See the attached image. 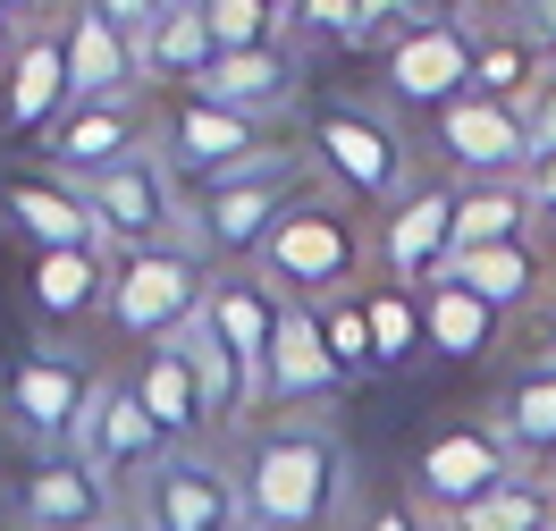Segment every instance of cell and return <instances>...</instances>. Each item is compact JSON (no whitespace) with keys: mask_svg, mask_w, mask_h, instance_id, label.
Masks as SVG:
<instances>
[{"mask_svg":"<svg viewBox=\"0 0 556 531\" xmlns=\"http://www.w3.org/2000/svg\"><path fill=\"white\" fill-rule=\"evenodd\" d=\"M556 76V60L540 51V35L522 26L515 9H472V93L481 102H531Z\"/></svg>","mask_w":556,"mask_h":531,"instance_id":"cell-22","label":"cell"},{"mask_svg":"<svg viewBox=\"0 0 556 531\" xmlns=\"http://www.w3.org/2000/svg\"><path fill=\"white\" fill-rule=\"evenodd\" d=\"M127 389L143 396V414H152V430H161L169 447H211V414H203V389H194V363H186V346L136 354Z\"/></svg>","mask_w":556,"mask_h":531,"instance_id":"cell-27","label":"cell"},{"mask_svg":"<svg viewBox=\"0 0 556 531\" xmlns=\"http://www.w3.org/2000/svg\"><path fill=\"white\" fill-rule=\"evenodd\" d=\"M455 279L481 295L489 313H531L540 295L556 287V262H548V237H522V245H481V253H455Z\"/></svg>","mask_w":556,"mask_h":531,"instance_id":"cell-28","label":"cell"},{"mask_svg":"<svg viewBox=\"0 0 556 531\" xmlns=\"http://www.w3.org/2000/svg\"><path fill=\"white\" fill-rule=\"evenodd\" d=\"M522 186H531V212H540V228H556V152H540Z\"/></svg>","mask_w":556,"mask_h":531,"instance_id":"cell-38","label":"cell"},{"mask_svg":"<svg viewBox=\"0 0 556 531\" xmlns=\"http://www.w3.org/2000/svg\"><path fill=\"white\" fill-rule=\"evenodd\" d=\"M497 329H506V320L489 313L455 270L421 287V346H430V354H447V363H481V354L497 346Z\"/></svg>","mask_w":556,"mask_h":531,"instance_id":"cell-29","label":"cell"},{"mask_svg":"<svg viewBox=\"0 0 556 531\" xmlns=\"http://www.w3.org/2000/svg\"><path fill=\"white\" fill-rule=\"evenodd\" d=\"M194 93L219 110H244V118H262V127H278L287 110H304L313 93H304V51L295 42H278V51H219L203 76H194Z\"/></svg>","mask_w":556,"mask_h":531,"instance_id":"cell-18","label":"cell"},{"mask_svg":"<svg viewBox=\"0 0 556 531\" xmlns=\"http://www.w3.org/2000/svg\"><path fill=\"white\" fill-rule=\"evenodd\" d=\"M522 118H531V152H556V76L522 102Z\"/></svg>","mask_w":556,"mask_h":531,"instance_id":"cell-37","label":"cell"},{"mask_svg":"<svg viewBox=\"0 0 556 531\" xmlns=\"http://www.w3.org/2000/svg\"><path fill=\"white\" fill-rule=\"evenodd\" d=\"M118 531H143V523H118Z\"/></svg>","mask_w":556,"mask_h":531,"instance_id":"cell-41","label":"cell"},{"mask_svg":"<svg viewBox=\"0 0 556 531\" xmlns=\"http://www.w3.org/2000/svg\"><path fill=\"white\" fill-rule=\"evenodd\" d=\"M540 354H556V304H548V329H540Z\"/></svg>","mask_w":556,"mask_h":531,"instance_id":"cell-40","label":"cell"},{"mask_svg":"<svg viewBox=\"0 0 556 531\" xmlns=\"http://www.w3.org/2000/svg\"><path fill=\"white\" fill-rule=\"evenodd\" d=\"M430 152H439V169L455 186H497V177H531V118L515 102H481V93H464L455 110H439L430 127Z\"/></svg>","mask_w":556,"mask_h":531,"instance_id":"cell-13","label":"cell"},{"mask_svg":"<svg viewBox=\"0 0 556 531\" xmlns=\"http://www.w3.org/2000/svg\"><path fill=\"white\" fill-rule=\"evenodd\" d=\"M313 186L320 177H313V161H304V143H287V152H270L262 169L219 177L203 194H186V245L203 253L211 270H253L262 245L278 237V219L295 212Z\"/></svg>","mask_w":556,"mask_h":531,"instance_id":"cell-4","label":"cell"},{"mask_svg":"<svg viewBox=\"0 0 556 531\" xmlns=\"http://www.w3.org/2000/svg\"><path fill=\"white\" fill-rule=\"evenodd\" d=\"M127 523H143V531H253L244 523L237 464L219 456V447H177V456L127 497Z\"/></svg>","mask_w":556,"mask_h":531,"instance_id":"cell-11","label":"cell"},{"mask_svg":"<svg viewBox=\"0 0 556 531\" xmlns=\"http://www.w3.org/2000/svg\"><path fill=\"white\" fill-rule=\"evenodd\" d=\"M118 523H127V497L76 456H42L17 481V515H9V531H118Z\"/></svg>","mask_w":556,"mask_h":531,"instance_id":"cell-16","label":"cell"},{"mask_svg":"<svg viewBox=\"0 0 556 531\" xmlns=\"http://www.w3.org/2000/svg\"><path fill=\"white\" fill-rule=\"evenodd\" d=\"M110 262L102 245H68V253H35V270H26V295H35V313L51 329H76V320H102L110 313Z\"/></svg>","mask_w":556,"mask_h":531,"instance_id":"cell-26","label":"cell"},{"mask_svg":"<svg viewBox=\"0 0 556 531\" xmlns=\"http://www.w3.org/2000/svg\"><path fill=\"white\" fill-rule=\"evenodd\" d=\"M304 161L329 194H346L363 219H380L405 186H414V143H405V118L388 102H346V93H313L304 102Z\"/></svg>","mask_w":556,"mask_h":531,"instance_id":"cell-2","label":"cell"},{"mask_svg":"<svg viewBox=\"0 0 556 531\" xmlns=\"http://www.w3.org/2000/svg\"><path fill=\"white\" fill-rule=\"evenodd\" d=\"M346 531H430V515H421L414 497H363L346 515Z\"/></svg>","mask_w":556,"mask_h":531,"instance_id":"cell-36","label":"cell"},{"mask_svg":"<svg viewBox=\"0 0 556 531\" xmlns=\"http://www.w3.org/2000/svg\"><path fill=\"white\" fill-rule=\"evenodd\" d=\"M338 396H346V371L329 363L313 313H295V304H287V320H278V354H270V380H262V414H320V405H338Z\"/></svg>","mask_w":556,"mask_h":531,"instance_id":"cell-25","label":"cell"},{"mask_svg":"<svg viewBox=\"0 0 556 531\" xmlns=\"http://www.w3.org/2000/svg\"><path fill=\"white\" fill-rule=\"evenodd\" d=\"M203 320L219 329V346L244 363V380H253V396H262L270 354H278V320H287V304L270 295V279H262V270H219V279H211Z\"/></svg>","mask_w":556,"mask_h":531,"instance_id":"cell-23","label":"cell"},{"mask_svg":"<svg viewBox=\"0 0 556 531\" xmlns=\"http://www.w3.org/2000/svg\"><path fill=\"white\" fill-rule=\"evenodd\" d=\"M68 93L76 102H136V93H152V85H143L136 26L118 17V0L68 17Z\"/></svg>","mask_w":556,"mask_h":531,"instance_id":"cell-19","label":"cell"},{"mask_svg":"<svg viewBox=\"0 0 556 531\" xmlns=\"http://www.w3.org/2000/svg\"><path fill=\"white\" fill-rule=\"evenodd\" d=\"M118 17L136 26L143 85H152V93H186V85H194V76L211 68V26H203V0H169V9H136V0H118Z\"/></svg>","mask_w":556,"mask_h":531,"instance_id":"cell-24","label":"cell"},{"mask_svg":"<svg viewBox=\"0 0 556 531\" xmlns=\"http://www.w3.org/2000/svg\"><path fill=\"white\" fill-rule=\"evenodd\" d=\"M152 152L169 161V177L186 194H203L219 177H244V169H262L270 152H287V136L262 127V118H244V110L203 102L186 85V93H152Z\"/></svg>","mask_w":556,"mask_h":531,"instance_id":"cell-6","label":"cell"},{"mask_svg":"<svg viewBox=\"0 0 556 531\" xmlns=\"http://www.w3.org/2000/svg\"><path fill=\"white\" fill-rule=\"evenodd\" d=\"M313 329H320V346H329V363L346 371V389L380 380V363H371V329H363V304H354V295H338V304H313Z\"/></svg>","mask_w":556,"mask_h":531,"instance_id":"cell-35","label":"cell"},{"mask_svg":"<svg viewBox=\"0 0 556 531\" xmlns=\"http://www.w3.org/2000/svg\"><path fill=\"white\" fill-rule=\"evenodd\" d=\"M455 270V177H414L380 219H371V279L430 287Z\"/></svg>","mask_w":556,"mask_h":531,"instance_id":"cell-12","label":"cell"},{"mask_svg":"<svg viewBox=\"0 0 556 531\" xmlns=\"http://www.w3.org/2000/svg\"><path fill=\"white\" fill-rule=\"evenodd\" d=\"M522 237H540V212H531V186H522V177H497V186H455V253L522 245Z\"/></svg>","mask_w":556,"mask_h":531,"instance_id":"cell-30","label":"cell"},{"mask_svg":"<svg viewBox=\"0 0 556 531\" xmlns=\"http://www.w3.org/2000/svg\"><path fill=\"white\" fill-rule=\"evenodd\" d=\"M354 304H363V329H371V363H380V371H414V354H430L421 346V295L414 287L363 279Z\"/></svg>","mask_w":556,"mask_h":531,"instance_id":"cell-32","label":"cell"},{"mask_svg":"<svg viewBox=\"0 0 556 531\" xmlns=\"http://www.w3.org/2000/svg\"><path fill=\"white\" fill-rule=\"evenodd\" d=\"M228 464L253 531H346V515L363 506L354 447L329 414H253Z\"/></svg>","mask_w":556,"mask_h":531,"instance_id":"cell-1","label":"cell"},{"mask_svg":"<svg viewBox=\"0 0 556 531\" xmlns=\"http://www.w3.org/2000/svg\"><path fill=\"white\" fill-rule=\"evenodd\" d=\"M68 17H26V35L9 51V93H0V127L9 136H51L68 118Z\"/></svg>","mask_w":556,"mask_h":531,"instance_id":"cell-17","label":"cell"},{"mask_svg":"<svg viewBox=\"0 0 556 531\" xmlns=\"http://www.w3.org/2000/svg\"><path fill=\"white\" fill-rule=\"evenodd\" d=\"M17 35H26V17H0V68H9V51H17Z\"/></svg>","mask_w":556,"mask_h":531,"instance_id":"cell-39","label":"cell"},{"mask_svg":"<svg viewBox=\"0 0 556 531\" xmlns=\"http://www.w3.org/2000/svg\"><path fill=\"white\" fill-rule=\"evenodd\" d=\"M515 472H522V464L506 456V439L489 430V414H455V422H439L414 447V464H405V481H414V490H405V497H414L430 523H464V515L489 506Z\"/></svg>","mask_w":556,"mask_h":531,"instance_id":"cell-9","label":"cell"},{"mask_svg":"<svg viewBox=\"0 0 556 531\" xmlns=\"http://www.w3.org/2000/svg\"><path fill=\"white\" fill-rule=\"evenodd\" d=\"M203 26L211 60L219 51H278V42H295V0H211Z\"/></svg>","mask_w":556,"mask_h":531,"instance_id":"cell-33","label":"cell"},{"mask_svg":"<svg viewBox=\"0 0 556 531\" xmlns=\"http://www.w3.org/2000/svg\"><path fill=\"white\" fill-rule=\"evenodd\" d=\"M489 430L506 439V456H515L522 472L556 481V354H531V363H515V371L497 380Z\"/></svg>","mask_w":556,"mask_h":531,"instance_id":"cell-20","label":"cell"},{"mask_svg":"<svg viewBox=\"0 0 556 531\" xmlns=\"http://www.w3.org/2000/svg\"><path fill=\"white\" fill-rule=\"evenodd\" d=\"M262 279H270L278 304H295V313H313V304H338V295H354V287L371 279V219L354 212L346 194H329V186H313L295 212L278 219V237L262 245V262H253Z\"/></svg>","mask_w":556,"mask_h":531,"instance_id":"cell-3","label":"cell"},{"mask_svg":"<svg viewBox=\"0 0 556 531\" xmlns=\"http://www.w3.org/2000/svg\"><path fill=\"white\" fill-rule=\"evenodd\" d=\"M464 93H472V9H414L380 51V102L430 127Z\"/></svg>","mask_w":556,"mask_h":531,"instance_id":"cell-8","label":"cell"},{"mask_svg":"<svg viewBox=\"0 0 556 531\" xmlns=\"http://www.w3.org/2000/svg\"><path fill=\"white\" fill-rule=\"evenodd\" d=\"M143 143H152V93H136V102H68V118L42 136V169L68 177V186H102Z\"/></svg>","mask_w":556,"mask_h":531,"instance_id":"cell-14","label":"cell"},{"mask_svg":"<svg viewBox=\"0 0 556 531\" xmlns=\"http://www.w3.org/2000/svg\"><path fill=\"white\" fill-rule=\"evenodd\" d=\"M85 203L102 219V253L127 262V253H161V245H186V186L169 177V161L143 143L136 161H118L102 186H85Z\"/></svg>","mask_w":556,"mask_h":531,"instance_id":"cell-10","label":"cell"},{"mask_svg":"<svg viewBox=\"0 0 556 531\" xmlns=\"http://www.w3.org/2000/svg\"><path fill=\"white\" fill-rule=\"evenodd\" d=\"M414 9H396V0H295V51L304 42H338V51H371V42H396Z\"/></svg>","mask_w":556,"mask_h":531,"instance_id":"cell-31","label":"cell"},{"mask_svg":"<svg viewBox=\"0 0 556 531\" xmlns=\"http://www.w3.org/2000/svg\"><path fill=\"white\" fill-rule=\"evenodd\" d=\"M169 456H177V447L161 439V430H152L143 396L127 389V371H118V380L93 396L85 430H76V464H93V472H102L118 497H136V490H143V481H152V472H161Z\"/></svg>","mask_w":556,"mask_h":531,"instance_id":"cell-15","label":"cell"},{"mask_svg":"<svg viewBox=\"0 0 556 531\" xmlns=\"http://www.w3.org/2000/svg\"><path fill=\"white\" fill-rule=\"evenodd\" d=\"M110 389V371L93 363L85 346H26L17 363H9V389H0V422H9V439L26 447V456H76V430H85V414H93V396Z\"/></svg>","mask_w":556,"mask_h":531,"instance_id":"cell-5","label":"cell"},{"mask_svg":"<svg viewBox=\"0 0 556 531\" xmlns=\"http://www.w3.org/2000/svg\"><path fill=\"white\" fill-rule=\"evenodd\" d=\"M211 270L194 245H161V253H127L118 270H110V338L118 346H136V354H152V346H177L194 320H203V304H211Z\"/></svg>","mask_w":556,"mask_h":531,"instance_id":"cell-7","label":"cell"},{"mask_svg":"<svg viewBox=\"0 0 556 531\" xmlns=\"http://www.w3.org/2000/svg\"><path fill=\"white\" fill-rule=\"evenodd\" d=\"M0 228L9 237H26L35 253H68V245H102V219H93V203H85V186H68V177H0Z\"/></svg>","mask_w":556,"mask_h":531,"instance_id":"cell-21","label":"cell"},{"mask_svg":"<svg viewBox=\"0 0 556 531\" xmlns=\"http://www.w3.org/2000/svg\"><path fill=\"white\" fill-rule=\"evenodd\" d=\"M455 531H556V481H540V472H515L506 490L489 497V506H472Z\"/></svg>","mask_w":556,"mask_h":531,"instance_id":"cell-34","label":"cell"}]
</instances>
